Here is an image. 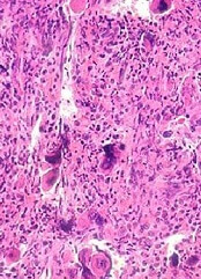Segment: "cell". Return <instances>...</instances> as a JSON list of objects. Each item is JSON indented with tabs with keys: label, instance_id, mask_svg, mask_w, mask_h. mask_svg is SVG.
Here are the masks:
<instances>
[{
	"label": "cell",
	"instance_id": "1",
	"mask_svg": "<svg viewBox=\"0 0 201 279\" xmlns=\"http://www.w3.org/2000/svg\"><path fill=\"white\" fill-rule=\"evenodd\" d=\"M104 152H105V161L102 163L103 169H111L115 163L117 162V158L115 155V145H105L104 146Z\"/></svg>",
	"mask_w": 201,
	"mask_h": 279
},
{
	"label": "cell",
	"instance_id": "2",
	"mask_svg": "<svg viewBox=\"0 0 201 279\" xmlns=\"http://www.w3.org/2000/svg\"><path fill=\"white\" fill-rule=\"evenodd\" d=\"M45 160L49 162V163H51V164H59L60 162H61V152H60V149L57 152V155L54 156H45Z\"/></svg>",
	"mask_w": 201,
	"mask_h": 279
},
{
	"label": "cell",
	"instance_id": "3",
	"mask_svg": "<svg viewBox=\"0 0 201 279\" xmlns=\"http://www.w3.org/2000/svg\"><path fill=\"white\" fill-rule=\"evenodd\" d=\"M170 7V4L169 3H165V1H161L160 3V6L157 8V13H163L164 11H168Z\"/></svg>",
	"mask_w": 201,
	"mask_h": 279
},
{
	"label": "cell",
	"instance_id": "4",
	"mask_svg": "<svg viewBox=\"0 0 201 279\" xmlns=\"http://www.w3.org/2000/svg\"><path fill=\"white\" fill-rule=\"evenodd\" d=\"M72 226H73V224H72V222H70L68 225H66V222H65V221H61V222H60V228H61L64 232H66V233H70V232H71Z\"/></svg>",
	"mask_w": 201,
	"mask_h": 279
},
{
	"label": "cell",
	"instance_id": "5",
	"mask_svg": "<svg viewBox=\"0 0 201 279\" xmlns=\"http://www.w3.org/2000/svg\"><path fill=\"white\" fill-rule=\"evenodd\" d=\"M170 264L172 268L178 266V255L177 254H172V256L170 257Z\"/></svg>",
	"mask_w": 201,
	"mask_h": 279
},
{
	"label": "cell",
	"instance_id": "6",
	"mask_svg": "<svg viewBox=\"0 0 201 279\" xmlns=\"http://www.w3.org/2000/svg\"><path fill=\"white\" fill-rule=\"evenodd\" d=\"M190 265H192V264H195V263H198V257L196 256H194V257H191V258L188 260V262H187Z\"/></svg>",
	"mask_w": 201,
	"mask_h": 279
}]
</instances>
